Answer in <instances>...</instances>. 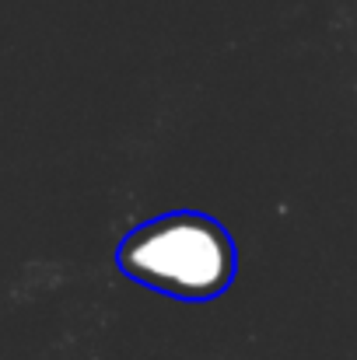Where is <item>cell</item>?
Listing matches in <instances>:
<instances>
[{"mask_svg": "<svg viewBox=\"0 0 357 360\" xmlns=\"http://www.w3.org/2000/svg\"><path fill=\"white\" fill-rule=\"evenodd\" d=\"M119 266L158 294L207 301L235 280V241L214 217L168 214L140 224L119 245Z\"/></svg>", "mask_w": 357, "mask_h": 360, "instance_id": "cell-1", "label": "cell"}]
</instances>
